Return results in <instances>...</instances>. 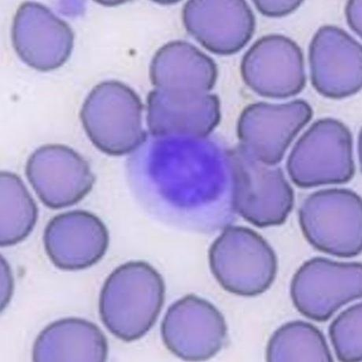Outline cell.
<instances>
[{
  "label": "cell",
  "mask_w": 362,
  "mask_h": 362,
  "mask_svg": "<svg viewBox=\"0 0 362 362\" xmlns=\"http://www.w3.org/2000/svg\"><path fill=\"white\" fill-rule=\"evenodd\" d=\"M165 299V281L154 267L143 261L124 263L110 274L102 288V322L124 342L140 339L156 323Z\"/></svg>",
  "instance_id": "obj_1"
},
{
  "label": "cell",
  "mask_w": 362,
  "mask_h": 362,
  "mask_svg": "<svg viewBox=\"0 0 362 362\" xmlns=\"http://www.w3.org/2000/svg\"><path fill=\"white\" fill-rule=\"evenodd\" d=\"M140 96L118 81L101 82L89 93L81 120L95 147L111 156L136 151L147 141Z\"/></svg>",
  "instance_id": "obj_2"
},
{
  "label": "cell",
  "mask_w": 362,
  "mask_h": 362,
  "mask_svg": "<svg viewBox=\"0 0 362 362\" xmlns=\"http://www.w3.org/2000/svg\"><path fill=\"white\" fill-rule=\"evenodd\" d=\"M226 158L233 211L257 228L283 225L293 210L295 194L281 169L257 161L240 145Z\"/></svg>",
  "instance_id": "obj_3"
},
{
  "label": "cell",
  "mask_w": 362,
  "mask_h": 362,
  "mask_svg": "<svg viewBox=\"0 0 362 362\" xmlns=\"http://www.w3.org/2000/svg\"><path fill=\"white\" fill-rule=\"evenodd\" d=\"M209 263L215 279L235 296L254 297L274 284L276 255L262 236L252 228L228 226L209 250Z\"/></svg>",
  "instance_id": "obj_4"
},
{
  "label": "cell",
  "mask_w": 362,
  "mask_h": 362,
  "mask_svg": "<svg viewBox=\"0 0 362 362\" xmlns=\"http://www.w3.org/2000/svg\"><path fill=\"white\" fill-rule=\"evenodd\" d=\"M287 170L302 189L349 182L355 173L350 129L335 118L315 122L290 153Z\"/></svg>",
  "instance_id": "obj_5"
},
{
  "label": "cell",
  "mask_w": 362,
  "mask_h": 362,
  "mask_svg": "<svg viewBox=\"0 0 362 362\" xmlns=\"http://www.w3.org/2000/svg\"><path fill=\"white\" fill-rule=\"evenodd\" d=\"M306 240L319 252L354 257L362 250V202L356 192L329 189L306 197L298 211Z\"/></svg>",
  "instance_id": "obj_6"
},
{
  "label": "cell",
  "mask_w": 362,
  "mask_h": 362,
  "mask_svg": "<svg viewBox=\"0 0 362 362\" xmlns=\"http://www.w3.org/2000/svg\"><path fill=\"white\" fill-rule=\"evenodd\" d=\"M362 296V264L325 257L305 262L292 278L291 297L297 310L317 322H328L341 308Z\"/></svg>",
  "instance_id": "obj_7"
},
{
  "label": "cell",
  "mask_w": 362,
  "mask_h": 362,
  "mask_svg": "<svg viewBox=\"0 0 362 362\" xmlns=\"http://www.w3.org/2000/svg\"><path fill=\"white\" fill-rule=\"evenodd\" d=\"M310 104L302 100L283 104L259 102L242 111L238 123L241 147L257 161L279 164L296 136L312 119Z\"/></svg>",
  "instance_id": "obj_8"
},
{
  "label": "cell",
  "mask_w": 362,
  "mask_h": 362,
  "mask_svg": "<svg viewBox=\"0 0 362 362\" xmlns=\"http://www.w3.org/2000/svg\"><path fill=\"white\" fill-rule=\"evenodd\" d=\"M228 328L224 315L211 303L189 295L173 303L161 325L163 343L172 354L189 361L214 357L224 346Z\"/></svg>",
  "instance_id": "obj_9"
},
{
  "label": "cell",
  "mask_w": 362,
  "mask_h": 362,
  "mask_svg": "<svg viewBox=\"0 0 362 362\" xmlns=\"http://www.w3.org/2000/svg\"><path fill=\"white\" fill-rule=\"evenodd\" d=\"M240 71L246 85L264 98H291L300 93L306 83L301 47L279 34L255 42L243 57Z\"/></svg>",
  "instance_id": "obj_10"
},
{
  "label": "cell",
  "mask_w": 362,
  "mask_h": 362,
  "mask_svg": "<svg viewBox=\"0 0 362 362\" xmlns=\"http://www.w3.org/2000/svg\"><path fill=\"white\" fill-rule=\"evenodd\" d=\"M25 174L42 203L52 210L79 203L95 182L87 160L62 144H47L35 151L28 159Z\"/></svg>",
  "instance_id": "obj_11"
},
{
  "label": "cell",
  "mask_w": 362,
  "mask_h": 362,
  "mask_svg": "<svg viewBox=\"0 0 362 362\" xmlns=\"http://www.w3.org/2000/svg\"><path fill=\"white\" fill-rule=\"evenodd\" d=\"M312 86L332 100L357 94L362 86V47L340 28L324 25L313 36L309 47Z\"/></svg>",
  "instance_id": "obj_12"
},
{
  "label": "cell",
  "mask_w": 362,
  "mask_h": 362,
  "mask_svg": "<svg viewBox=\"0 0 362 362\" xmlns=\"http://www.w3.org/2000/svg\"><path fill=\"white\" fill-rule=\"evenodd\" d=\"M11 39L24 64L41 72L64 66L74 45L71 26L47 6L35 2L19 6L13 18Z\"/></svg>",
  "instance_id": "obj_13"
},
{
  "label": "cell",
  "mask_w": 362,
  "mask_h": 362,
  "mask_svg": "<svg viewBox=\"0 0 362 362\" xmlns=\"http://www.w3.org/2000/svg\"><path fill=\"white\" fill-rule=\"evenodd\" d=\"M182 20L191 36L211 53L232 55L252 40L256 20L243 0H191L184 6Z\"/></svg>",
  "instance_id": "obj_14"
},
{
  "label": "cell",
  "mask_w": 362,
  "mask_h": 362,
  "mask_svg": "<svg viewBox=\"0 0 362 362\" xmlns=\"http://www.w3.org/2000/svg\"><path fill=\"white\" fill-rule=\"evenodd\" d=\"M45 252L59 269L92 267L106 255L110 234L103 221L86 211H72L54 217L44 233Z\"/></svg>",
  "instance_id": "obj_15"
},
{
  "label": "cell",
  "mask_w": 362,
  "mask_h": 362,
  "mask_svg": "<svg viewBox=\"0 0 362 362\" xmlns=\"http://www.w3.org/2000/svg\"><path fill=\"white\" fill-rule=\"evenodd\" d=\"M147 122L153 137L202 140L210 136L221 119L218 95L179 94L153 89L147 98Z\"/></svg>",
  "instance_id": "obj_16"
},
{
  "label": "cell",
  "mask_w": 362,
  "mask_h": 362,
  "mask_svg": "<svg viewBox=\"0 0 362 362\" xmlns=\"http://www.w3.org/2000/svg\"><path fill=\"white\" fill-rule=\"evenodd\" d=\"M218 78L214 60L184 40H174L157 51L150 66L156 89L180 94L211 93Z\"/></svg>",
  "instance_id": "obj_17"
},
{
  "label": "cell",
  "mask_w": 362,
  "mask_h": 362,
  "mask_svg": "<svg viewBox=\"0 0 362 362\" xmlns=\"http://www.w3.org/2000/svg\"><path fill=\"white\" fill-rule=\"evenodd\" d=\"M107 339L95 324L78 317L58 320L35 340L37 362H103L108 358Z\"/></svg>",
  "instance_id": "obj_18"
},
{
  "label": "cell",
  "mask_w": 362,
  "mask_h": 362,
  "mask_svg": "<svg viewBox=\"0 0 362 362\" xmlns=\"http://www.w3.org/2000/svg\"><path fill=\"white\" fill-rule=\"evenodd\" d=\"M270 362H332L322 332L309 322L293 321L278 329L269 340Z\"/></svg>",
  "instance_id": "obj_19"
},
{
  "label": "cell",
  "mask_w": 362,
  "mask_h": 362,
  "mask_svg": "<svg viewBox=\"0 0 362 362\" xmlns=\"http://www.w3.org/2000/svg\"><path fill=\"white\" fill-rule=\"evenodd\" d=\"M1 189V247L23 242L33 232L38 218V208L22 179L16 173H0Z\"/></svg>",
  "instance_id": "obj_20"
},
{
  "label": "cell",
  "mask_w": 362,
  "mask_h": 362,
  "mask_svg": "<svg viewBox=\"0 0 362 362\" xmlns=\"http://www.w3.org/2000/svg\"><path fill=\"white\" fill-rule=\"evenodd\" d=\"M329 337L339 361H362V304L356 303L339 313L332 322Z\"/></svg>",
  "instance_id": "obj_21"
},
{
  "label": "cell",
  "mask_w": 362,
  "mask_h": 362,
  "mask_svg": "<svg viewBox=\"0 0 362 362\" xmlns=\"http://www.w3.org/2000/svg\"><path fill=\"white\" fill-rule=\"evenodd\" d=\"M255 8L262 16L269 18H282L300 8L303 1H254Z\"/></svg>",
  "instance_id": "obj_22"
},
{
  "label": "cell",
  "mask_w": 362,
  "mask_h": 362,
  "mask_svg": "<svg viewBox=\"0 0 362 362\" xmlns=\"http://www.w3.org/2000/svg\"><path fill=\"white\" fill-rule=\"evenodd\" d=\"M346 18L351 30L361 37V1H350L346 6Z\"/></svg>",
  "instance_id": "obj_23"
},
{
  "label": "cell",
  "mask_w": 362,
  "mask_h": 362,
  "mask_svg": "<svg viewBox=\"0 0 362 362\" xmlns=\"http://www.w3.org/2000/svg\"><path fill=\"white\" fill-rule=\"evenodd\" d=\"M2 270L5 273V280H6V282L9 281V284H12V282H13V281H11V277L12 276H11V271H10V268H9L8 264L6 261H4L3 257H2ZM4 295H5V298L3 299L2 302H3V304L5 302V305L4 306H6V303H8L9 301V299H10V297H11V289L8 286V284H6L5 293L3 295V297H4Z\"/></svg>",
  "instance_id": "obj_24"
}]
</instances>
